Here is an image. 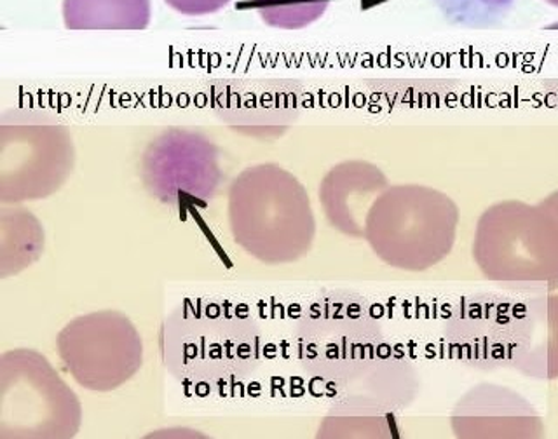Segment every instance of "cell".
<instances>
[{
  "label": "cell",
  "instance_id": "cell-1",
  "mask_svg": "<svg viewBox=\"0 0 558 439\" xmlns=\"http://www.w3.org/2000/svg\"><path fill=\"white\" fill-rule=\"evenodd\" d=\"M166 368L203 386L246 379L262 362V333L244 305L222 298L180 304L162 322L159 336Z\"/></svg>",
  "mask_w": 558,
  "mask_h": 439
},
{
  "label": "cell",
  "instance_id": "cell-2",
  "mask_svg": "<svg viewBox=\"0 0 558 439\" xmlns=\"http://www.w3.org/2000/svg\"><path fill=\"white\" fill-rule=\"evenodd\" d=\"M229 217L234 240L269 264L295 260L313 240L310 197L302 183L279 166H253L234 180Z\"/></svg>",
  "mask_w": 558,
  "mask_h": 439
},
{
  "label": "cell",
  "instance_id": "cell-3",
  "mask_svg": "<svg viewBox=\"0 0 558 439\" xmlns=\"http://www.w3.org/2000/svg\"><path fill=\"white\" fill-rule=\"evenodd\" d=\"M372 319L362 302L349 296H323L302 314L295 351L305 371L322 379L349 377L372 354Z\"/></svg>",
  "mask_w": 558,
  "mask_h": 439
},
{
  "label": "cell",
  "instance_id": "cell-4",
  "mask_svg": "<svg viewBox=\"0 0 558 439\" xmlns=\"http://www.w3.org/2000/svg\"><path fill=\"white\" fill-rule=\"evenodd\" d=\"M60 354L84 388L109 391L130 380L142 366V340L119 314L75 319L61 331Z\"/></svg>",
  "mask_w": 558,
  "mask_h": 439
},
{
  "label": "cell",
  "instance_id": "cell-5",
  "mask_svg": "<svg viewBox=\"0 0 558 439\" xmlns=\"http://www.w3.org/2000/svg\"><path fill=\"white\" fill-rule=\"evenodd\" d=\"M69 31H144L153 22L150 0H63Z\"/></svg>",
  "mask_w": 558,
  "mask_h": 439
},
{
  "label": "cell",
  "instance_id": "cell-6",
  "mask_svg": "<svg viewBox=\"0 0 558 439\" xmlns=\"http://www.w3.org/2000/svg\"><path fill=\"white\" fill-rule=\"evenodd\" d=\"M331 0H252L258 17L279 31H301L327 13Z\"/></svg>",
  "mask_w": 558,
  "mask_h": 439
},
{
  "label": "cell",
  "instance_id": "cell-7",
  "mask_svg": "<svg viewBox=\"0 0 558 439\" xmlns=\"http://www.w3.org/2000/svg\"><path fill=\"white\" fill-rule=\"evenodd\" d=\"M435 4L452 25L490 28L510 14L514 0H435Z\"/></svg>",
  "mask_w": 558,
  "mask_h": 439
},
{
  "label": "cell",
  "instance_id": "cell-8",
  "mask_svg": "<svg viewBox=\"0 0 558 439\" xmlns=\"http://www.w3.org/2000/svg\"><path fill=\"white\" fill-rule=\"evenodd\" d=\"M231 2L232 0H165V4L173 9L174 13L196 17L217 14Z\"/></svg>",
  "mask_w": 558,
  "mask_h": 439
},
{
  "label": "cell",
  "instance_id": "cell-9",
  "mask_svg": "<svg viewBox=\"0 0 558 439\" xmlns=\"http://www.w3.org/2000/svg\"><path fill=\"white\" fill-rule=\"evenodd\" d=\"M546 4L555 5V8H558V0H545Z\"/></svg>",
  "mask_w": 558,
  "mask_h": 439
}]
</instances>
